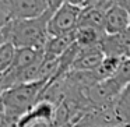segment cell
Returning a JSON list of instances; mask_svg holds the SVG:
<instances>
[{
    "label": "cell",
    "instance_id": "2e32d148",
    "mask_svg": "<svg viewBox=\"0 0 130 127\" xmlns=\"http://www.w3.org/2000/svg\"><path fill=\"white\" fill-rule=\"evenodd\" d=\"M63 2H69V3L80 4V6H85V4L88 3V0H63Z\"/></svg>",
    "mask_w": 130,
    "mask_h": 127
},
{
    "label": "cell",
    "instance_id": "ba28073f",
    "mask_svg": "<svg viewBox=\"0 0 130 127\" xmlns=\"http://www.w3.org/2000/svg\"><path fill=\"white\" fill-rule=\"evenodd\" d=\"M43 59V48L31 46V48H15L14 59L9 70H23L25 67L35 64Z\"/></svg>",
    "mask_w": 130,
    "mask_h": 127
},
{
    "label": "cell",
    "instance_id": "ac0fdd59",
    "mask_svg": "<svg viewBox=\"0 0 130 127\" xmlns=\"http://www.w3.org/2000/svg\"><path fill=\"white\" fill-rule=\"evenodd\" d=\"M0 112H3V105H2V91H0Z\"/></svg>",
    "mask_w": 130,
    "mask_h": 127
},
{
    "label": "cell",
    "instance_id": "7a4b0ae2",
    "mask_svg": "<svg viewBox=\"0 0 130 127\" xmlns=\"http://www.w3.org/2000/svg\"><path fill=\"white\" fill-rule=\"evenodd\" d=\"M46 81H31L17 84L2 92L3 112L10 120L15 121L25 112H28L38 102Z\"/></svg>",
    "mask_w": 130,
    "mask_h": 127
},
{
    "label": "cell",
    "instance_id": "8fae6325",
    "mask_svg": "<svg viewBox=\"0 0 130 127\" xmlns=\"http://www.w3.org/2000/svg\"><path fill=\"white\" fill-rule=\"evenodd\" d=\"M104 35L105 32L102 29L90 25H77L74 31V42L80 49L95 48V46H99V42Z\"/></svg>",
    "mask_w": 130,
    "mask_h": 127
},
{
    "label": "cell",
    "instance_id": "e0dca14e",
    "mask_svg": "<svg viewBox=\"0 0 130 127\" xmlns=\"http://www.w3.org/2000/svg\"><path fill=\"white\" fill-rule=\"evenodd\" d=\"M70 127H91V126H88V124L83 123L81 120H78V121H76V123H74L73 126H70Z\"/></svg>",
    "mask_w": 130,
    "mask_h": 127
},
{
    "label": "cell",
    "instance_id": "277c9868",
    "mask_svg": "<svg viewBox=\"0 0 130 127\" xmlns=\"http://www.w3.org/2000/svg\"><path fill=\"white\" fill-rule=\"evenodd\" d=\"M0 10L9 20L39 17L49 10L46 0H0Z\"/></svg>",
    "mask_w": 130,
    "mask_h": 127
},
{
    "label": "cell",
    "instance_id": "7c38bea8",
    "mask_svg": "<svg viewBox=\"0 0 130 127\" xmlns=\"http://www.w3.org/2000/svg\"><path fill=\"white\" fill-rule=\"evenodd\" d=\"M104 21H105V9L87 4V6L83 7V11L78 18V25H90L104 31Z\"/></svg>",
    "mask_w": 130,
    "mask_h": 127
},
{
    "label": "cell",
    "instance_id": "5bb4252c",
    "mask_svg": "<svg viewBox=\"0 0 130 127\" xmlns=\"http://www.w3.org/2000/svg\"><path fill=\"white\" fill-rule=\"evenodd\" d=\"M14 53L15 48L10 42H4L0 46V74L10 68L13 59H14Z\"/></svg>",
    "mask_w": 130,
    "mask_h": 127
},
{
    "label": "cell",
    "instance_id": "9a60e30c",
    "mask_svg": "<svg viewBox=\"0 0 130 127\" xmlns=\"http://www.w3.org/2000/svg\"><path fill=\"white\" fill-rule=\"evenodd\" d=\"M7 20H9V18H7V15L4 14L2 10H0V34H2V28H3L4 24L7 23Z\"/></svg>",
    "mask_w": 130,
    "mask_h": 127
},
{
    "label": "cell",
    "instance_id": "30bf717a",
    "mask_svg": "<svg viewBox=\"0 0 130 127\" xmlns=\"http://www.w3.org/2000/svg\"><path fill=\"white\" fill-rule=\"evenodd\" d=\"M112 109L119 126L130 127V84L122 88L112 102Z\"/></svg>",
    "mask_w": 130,
    "mask_h": 127
},
{
    "label": "cell",
    "instance_id": "3957f363",
    "mask_svg": "<svg viewBox=\"0 0 130 127\" xmlns=\"http://www.w3.org/2000/svg\"><path fill=\"white\" fill-rule=\"evenodd\" d=\"M83 7L80 4L62 3L56 10H53L51 18L48 21V35H63L73 32L78 25V18L83 11Z\"/></svg>",
    "mask_w": 130,
    "mask_h": 127
},
{
    "label": "cell",
    "instance_id": "4fadbf2b",
    "mask_svg": "<svg viewBox=\"0 0 130 127\" xmlns=\"http://www.w3.org/2000/svg\"><path fill=\"white\" fill-rule=\"evenodd\" d=\"M110 78L120 88H123L127 84H130V57H124L122 60L119 67L116 68V71L113 73V76Z\"/></svg>",
    "mask_w": 130,
    "mask_h": 127
},
{
    "label": "cell",
    "instance_id": "9c48e42d",
    "mask_svg": "<svg viewBox=\"0 0 130 127\" xmlns=\"http://www.w3.org/2000/svg\"><path fill=\"white\" fill-rule=\"evenodd\" d=\"M76 31V29H74ZM74 31L63 35H48L43 45V56L45 57H59L74 43Z\"/></svg>",
    "mask_w": 130,
    "mask_h": 127
},
{
    "label": "cell",
    "instance_id": "8992f818",
    "mask_svg": "<svg viewBox=\"0 0 130 127\" xmlns=\"http://www.w3.org/2000/svg\"><path fill=\"white\" fill-rule=\"evenodd\" d=\"M130 27V14L123 6L112 3L105 10L104 31L108 35H116Z\"/></svg>",
    "mask_w": 130,
    "mask_h": 127
},
{
    "label": "cell",
    "instance_id": "52a82bcc",
    "mask_svg": "<svg viewBox=\"0 0 130 127\" xmlns=\"http://www.w3.org/2000/svg\"><path fill=\"white\" fill-rule=\"evenodd\" d=\"M105 55L101 50L99 46L95 48H87V49H80L78 48V53H77L76 60L73 62L70 70H76V71H90L94 70L95 67H98L99 63L104 60Z\"/></svg>",
    "mask_w": 130,
    "mask_h": 127
},
{
    "label": "cell",
    "instance_id": "6da1fadb",
    "mask_svg": "<svg viewBox=\"0 0 130 127\" xmlns=\"http://www.w3.org/2000/svg\"><path fill=\"white\" fill-rule=\"evenodd\" d=\"M52 10H46L39 17L25 20H7L2 32L6 42H10L14 48H43L48 38V21L52 15Z\"/></svg>",
    "mask_w": 130,
    "mask_h": 127
},
{
    "label": "cell",
    "instance_id": "5b68a950",
    "mask_svg": "<svg viewBox=\"0 0 130 127\" xmlns=\"http://www.w3.org/2000/svg\"><path fill=\"white\" fill-rule=\"evenodd\" d=\"M55 110H56V106L52 102L41 99L28 112H25L23 116H20V119L17 120V127H31L38 123L52 124Z\"/></svg>",
    "mask_w": 130,
    "mask_h": 127
}]
</instances>
